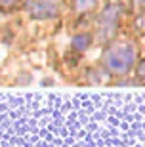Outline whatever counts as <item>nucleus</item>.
<instances>
[{"label": "nucleus", "instance_id": "obj_1", "mask_svg": "<svg viewBox=\"0 0 145 147\" xmlns=\"http://www.w3.org/2000/svg\"><path fill=\"white\" fill-rule=\"evenodd\" d=\"M136 59V48L132 44H115L105 52V67L113 75H126Z\"/></svg>", "mask_w": 145, "mask_h": 147}, {"label": "nucleus", "instance_id": "obj_2", "mask_svg": "<svg viewBox=\"0 0 145 147\" xmlns=\"http://www.w3.org/2000/svg\"><path fill=\"white\" fill-rule=\"evenodd\" d=\"M25 8L34 19H48V17H54L57 13V6L54 2H48V0H29Z\"/></svg>", "mask_w": 145, "mask_h": 147}, {"label": "nucleus", "instance_id": "obj_3", "mask_svg": "<svg viewBox=\"0 0 145 147\" xmlns=\"http://www.w3.org/2000/svg\"><path fill=\"white\" fill-rule=\"evenodd\" d=\"M118 11H120L118 6H109L107 10L103 11L101 13V29L109 27V31H115V21L118 17Z\"/></svg>", "mask_w": 145, "mask_h": 147}, {"label": "nucleus", "instance_id": "obj_4", "mask_svg": "<svg viewBox=\"0 0 145 147\" xmlns=\"http://www.w3.org/2000/svg\"><path fill=\"white\" fill-rule=\"evenodd\" d=\"M90 42H92L90 34H78V36L73 38V48H75L76 52H84V50L90 46Z\"/></svg>", "mask_w": 145, "mask_h": 147}, {"label": "nucleus", "instance_id": "obj_5", "mask_svg": "<svg viewBox=\"0 0 145 147\" xmlns=\"http://www.w3.org/2000/svg\"><path fill=\"white\" fill-rule=\"evenodd\" d=\"M96 4V0H75V8L76 10H88V8H92V6Z\"/></svg>", "mask_w": 145, "mask_h": 147}, {"label": "nucleus", "instance_id": "obj_6", "mask_svg": "<svg viewBox=\"0 0 145 147\" xmlns=\"http://www.w3.org/2000/svg\"><path fill=\"white\" fill-rule=\"evenodd\" d=\"M17 0H0V8L2 10H10V8H13L16 6Z\"/></svg>", "mask_w": 145, "mask_h": 147}, {"label": "nucleus", "instance_id": "obj_7", "mask_svg": "<svg viewBox=\"0 0 145 147\" xmlns=\"http://www.w3.org/2000/svg\"><path fill=\"white\" fill-rule=\"evenodd\" d=\"M138 75H140V76H145V59L141 61L140 65H138Z\"/></svg>", "mask_w": 145, "mask_h": 147}, {"label": "nucleus", "instance_id": "obj_8", "mask_svg": "<svg viewBox=\"0 0 145 147\" xmlns=\"http://www.w3.org/2000/svg\"><path fill=\"white\" fill-rule=\"evenodd\" d=\"M136 4H138V8L145 10V0H136Z\"/></svg>", "mask_w": 145, "mask_h": 147}]
</instances>
